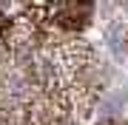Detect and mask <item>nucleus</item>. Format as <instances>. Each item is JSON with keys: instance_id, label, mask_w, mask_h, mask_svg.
<instances>
[{"instance_id": "nucleus-1", "label": "nucleus", "mask_w": 128, "mask_h": 125, "mask_svg": "<svg viewBox=\"0 0 128 125\" xmlns=\"http://www.w3.org/2000/svg\"><path fill=\"white\" fill-rule=\"evenodd\" d=\"M40 54L68 97L71 120H88L102 94L97 51L82 37H54L40 46Z\"/></svg>"}, {"instance_id": "nucleus-2", "label": "nucleus", "mask_w": 128, "mask_h": 125, "mask_svg": "<svg viewBox=\"0 0 128 125\" xmlns=\"http://www.w3.org/2000/svg\"><path fill=\"white\" fill-rule=\"evenodd\" d=\"M122 43H125V48H128V28L122 31Z\"/></svg>"}, {"instance_id": "nucleus-3", "label": "nucleus", "mask_w": 128, "mask_h": 125, "mask_svg": "<svg viewBox=\"0 0 128 125\" xmlns=\"http://www.w3.org/2000/svg\"><path fill=\"white\" fill-rule=\"evenodd\" d=\"M0 125H9V122H6V120H3V117H0Z\"/></svg>"}, {"instance_id": "nucleus-4", "label": "nucleus", "mask_w": 128, "mask_h": 125, "mask_svg": "<svg viewBox=\"0 0 128 125\" xmlns=\"http://www.w3.org/2000/svg\"><path fill=\"white\" fill-rule=\"evenodd\" d=\"M122 125H128V122H122Z\"/></svg>"}]
</instances>
